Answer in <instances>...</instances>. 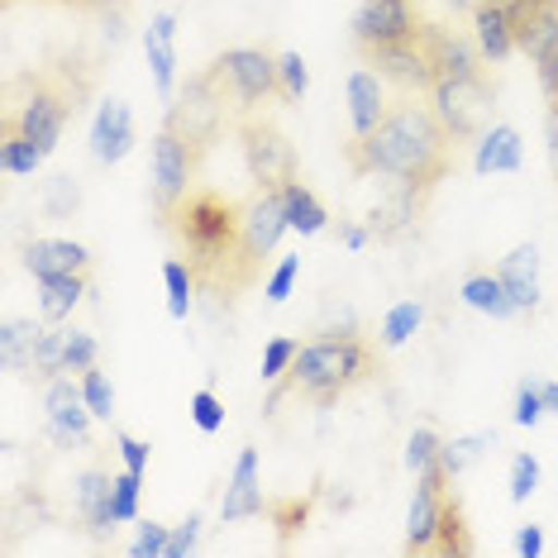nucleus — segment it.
Masks as SVG:
<instances>
[{
  "label": "nucleus",
  "mask_w": 558,
  "mask_h": 558,
  "mask_svg": "<svg viewBox=\"0 0 558 558\" xmlns=\"http://www.w3.org/2000/svg\"><path fill=\"white\" fill-rule=\"evenodd\" d=\"M158 230L177 244L201 296H210L215 311H230L248 287L263 282V263L244 244V201L239 196H225L215 186L196 182L158 220Z\"/></svg>",
  "instance_id": "obj_1"
},
{
  "label": "nucleus",
  "mask_w": 558,
  "mask_h": 558,
  "mask_svg": "<svg viewBox=\"0 0 558 558\" xmlns=\"http://www.w3.org/2000/svg\"><path fill=\"white\" fill-rule=\"evenodd\" d=\"M344 158L353 177H391L397 186L429 201L444 177L459 168V138L439 124L429 96L397 92L377 130L353 134L344 144Z\"/></svg>",
  "instance_id": "obj_2"
},
{
  "label": "nucleus",
  "mask_w": 558,
  "mask_h": 558,
  "mask_svg": "<svg viewBox=\"0 0 558 558\" xmlns=\"http://www.w3.org/2000/svg\"><path fill=\"white\" fill-rule=\"evenodd\" d=\"M96 92H100V58L72 48V53H58L44 68L5 77V116H15L20 130L44 154H53L62 130L92 106Z\"/></svg>",
  "instance_id": "obj_3"
},
{
  "label": "nucleus",
  "mask_w": 558,
  "mask_h": 558,
  "mask_svg": "<svg viewBox=\"0 0 558 558\" xmlns=\"http://www.w3.org/2000/svg\"><path fill=\"white\" fill-rule=\"evenodd\" d=\"M383 339L363 335L359 325H344V329H325L315 335L311 344H301L296 363L287 367L282 383H272V397H268V411L282 397H296L315 405V411H329L349 397L353 387L373 383L383 373Z\"/></svg>",
  "instance_id": "obj_4"
},
{
  "label": "nucleus",
  "mask_w": 558,
  "mask_h": 558,
  "mask_svg": "<svg viewBox=\"0 0 558 558\" xmlns=\"http://www.w3.org/2000/svg\"><path fill=\"white\" fill-rule=\"evenodd\" d=\"M239 116L230 110V100L215 92V82L206 77V68L192 72L182 86H177L168 116H162V130L182 138V148L192 154L196 162L210 158V148L225 138V130H234Z\"/></svg>",
  "instance_id": "obj_5"
},
{
  "label": "nucleus",
  "mask_w": 558,
  "mask_h": 558,
  "mask_svg": "<svg viewBox=\"0 0 558 558\" xmlns=\"http://www.w3.org/2000/svg\"><path fill=\"white\" fill-rule=\"evenodd\" d=\"M206 77L215 82V92L230 100V110L239 120L263 110L268 100H282V72H277V53L258 44H239L210 58Z\"/></svg>",
  "instance_id": "obj_6"
},
{
  "label": "nucleus",
  "mask_w": 558,
  "mask_h": 558,
  "mask_svg": "<svg viewBox=\"0 0 558 558\" xmlns=\"http://www.w3.org/2000/svg\"><path fill=\"white\" fill-rule=\"evenodd\" d=\"M234 138H239V154H244V168L253 177L258 192H282L287 182L301 177V162H296V148L291 138L282 134V124L268 120V116H244L234 124Z\"/></svg>",
  "instance_id": "obj_7"
},
{
  "label": "nucleus",
  "mask_w": 558,
  "mask_h": 558,
  "mask_svg": "<svg viewBox=\"0 0 558 558\" xmlns=\"http://www.w3.org/2000/svg\"><path fill=\"white\" fill-rule=\"evenodd\" d=\"M515 48L535 62L544 96L558 92V0H506Z\"/></svg>",
  "instance_id": "obj_8"
},
{
  "label": "nucleus",
  "mask_w": 558,
  "mask_h": 558,
  "mask_svg": "<svg viewBox=\"0 0 558 558\" xmlns=\"http://www.w3.org/2000/svg\"><path fill=\"white\" fill-rule=\"evenodd\" d=\"M429 106H435L439 124L463 144H477L492 116V77H473V82H435L429 86Z\"/></svg>",
  "instance_id": "obj_9"
},
{
  "label": "nucleus",
  "mask_w": 558,
  "mask_h": 558,
  "mask_svg": "<svg viewBox=\"0 0 558 558\" xmlns=\"http://www.w3.org/2000/svg\"><path fill=\"white\" fill-rule=\"evenodd\" d=\"M359 53L377 77L391 82L405 96H429V86H435V58H429V44H425V20L411 39L383 44V48H359Z\"/></svg>",
  "instance_id": "obj_10"
},
{
  "label": "nucleus",
  "mask_w": 558,
  "mask_h": 558,
  "mask_svg": "<svg viewBox=\"0 0 558 558\" xmlns=\"http://www.w3.org/2000/svg\"><path fill=\"white\" fill-rule=\"evenodd\" d=\"M44 411H48V439H53L58 449H72V444L92 449L96 411L86 405V391H82L77 373H62V377H53V383L44 387Z\"/></svg>",
  "instance_id": "obj_11"
},
{
  "label": "nucleus",
  "mask_w": 558,
  "mask_h": 558,
  "mask_svg": "<svg viewBox=\"0 0 558 558\" xmlns=\"http://www.w3.org/2000/svg\"><path fill=\"white\" fill-rule=\"evenodd\" d=\"M196 172H201V162L182 148V138L158 130V138H154V220H162L177 201L192 192Z\"/></svg>",
  "instance_id": "obj_12"
},
{
  "label": "nucleus",
  "mask_w": 558,
  "mask_h": 558,
  "mask_svg": "<svg viewBox=\"0 0 558 558\" xmlns=\"http://www.w3.org/2000/svg\"><path fill=\"white\" fill-rule=\"evenodd\" d=\"M421 29L415 15V0H363L359 15H353V44L359 48H383V44H401Z\"/></svg>",
  "instance_id": "obj_13"
},
{
  "label": "nucleus",
  "mask_w": 558,
  "mask_h": 558,
  "mask_svg": "<svg viewBox=\"0 0 558 558\" xmlns=\"http://www.w3.org/2000/svg\"><path fill=\"white\" fill-rule=\"evenodd\" d=\"M425 44H429V58H435V82H473V77H487V58L473 34H459V29H444V24H429L425 20Z\"/></svg>",
  "instance_id": "obj_14"
},
{
  "label": "nucleus",
  "mask_w": 558,
  "mask_h": 558,
  "mask_svg": "<svg viewBox=\"0 0 558 558\" xmlns=\"http://www.w3.org/2000/svg\"><path fill=\"white\" fill-rule=\"evenodd\" d=\"M20 263L34 282L44 277H62V272H96V253L82 239H29L20 248Z\"/></svg>",
  "instance_id": "obj_15"
},
{
  "label": "nucleus",
  "mask_w": 558,
  "mask_h": 558,
  "mask_svg": "<svg viewBox=\"0 0 558 558\" xmlns=\"http://www.w3.org/2000/svg\"><path fill=\"white\" fill-rule=\"evenodd\" d=\"M291 230L287 220V206H282V192H258L244 196V244L258 263H268V253L282 244V234Z\"/></svg>",
  "instance_id": "obj_16"
},
{
  "label": "nucleus",
  "mask_w": 558,
  "mask_h": 558,
  "mask_svg": "<svg viewBox=\"0 0 558 558\" xmlns=\"http://www.w3.org/2000/svg\"><path fill=\"white\" fill-rule=\"evenodd\" d=\"M263 511H268V497H263V482H258V449L244 444L234 459L230 487H225L220 520H248V515H263Z\"/></svg>",
  "instance_id": "obj_17"
},
{
  "label": "nucleus",
  "mask_w": 558,
  "mask_h": 558,
  "mask_svg": "<svg viewBox=\"0 0 558 558\" xmlns=\"http://www.w3.org/2000/svg\"><path fill=\"white\" fill-rule=\"evenodd\" d=\"M134 148V110L130 100H106V106L96 110V124H92V154L96 162H120L124 154Z\"/></svg>",
  "instance_id": "obj_18"
},
{
  "label": "nucleus",
  "mask_w": 558,
  "mask_h": 558,
  "mask_svg": "<svg viewBox=\"0 0 558 558\" xmlns=\"http://www.w3.org/2000/svg\"><path fill=\"white\" fill-rule=\"evenodd\" d=\"M429 201H421L415 192H405V186H391V196L383 201V206L367 210V230H373L377 244H397V239H405L415 230V220L425 215Z\"/></svg>",
  "instance_id": "obj_19"
},
{
  "label": "nucleus",
  "mask_w": 558,
  "mask_h": 558,
  "mask_svg": "<svg viewBox=\"0 0 558 558\" xmlns=\"http://www.w3.org/2000/svg\"><path fill=\"white\" fill-rule=\"evenodd\" d=\"M387 106H391L387 82L377 77L373 68H353V77H349V124H353V134L377 130V120L387 116Z\"/></svg>",
  "instance_id": "obj_20"
},
{
  "label": "nucleus",
  "mask_w": 558,
  "mask_h": 558,
  "mask_svg": "<svg viewBox=\"0 0 558 558\" xmlns=\"http://www.w3.org/2000/svg\"><path fill=\"white\" fill-rule=\"evenodd\" d=\"M468 20H473V39L482 48V58L487 62L511 58L515 34H511V10H506V0H477Z\"/></svg>",
  "instance_id": "obj_21"
},
{
  "label": "nucleus",
  "mask_w": 558,
  "mask_h": 558,
  "mask_svg": "<svg viewBox=\"0 0 558 558\" xmlns=\"http://www.w3.org/2000/svg\"><path fill=\"white\" fill-rule=\"evenodd\" d=\"M177 20L168 10H158L154 20H148V34H144V53H148V68H154V82L162 96H177Z\"/></svg>",
  "instance_id": "obj_22"
},
{
  "label": "nucleus",
  "mask_w": 558,
  "mask_h": 558,
  "mask_svg": "<svg viewBox=\"0 0 558 558\" xmlns=\"http://www.w3.org/2000/svg\"><path fill=\"white\" fill-rule=\"evenodd\" d=\"M92 287H96V272H62V277H44V282H39V311H44V320L62 325L72 311L82 306L86 296H92Z\"/></svg>",
  "instance_id": "obj_23"
},
{
  "label": "nucleus",
  "mask_w": 558,
  "mask_h": 558,
  "mask_svg": "<svg viewBox=\"0 0 558 558\" xmlns=\"http://www.w3.org/2000/svg\"><path fill=\"white\" fill-rule=\"evenodd\" d=\"M497 272H501V282H506V291H511V301L520 311L539 306V253H535V244H515L501 258Z\"/></svg>",
  "instance_id": "obj_24"
},
{
  "label": "nucleus",
  "mask_w": 558,
  "mask_h": 558,
  "mask_svg": "<svg viewBox=\"0 0 558 558\" xmlns=\"http://www.w3.org/2000/svg\"><path fill=\"white\" fill-rule=\"evenodd\" d=\"M459 296H463V306L492 315V320H511V315L520 311L511 301V291H506V282H501V272H492V268H473V272H468L463 287H459Z\"/></svg>",
  "instance_id": "obj_25"
},
{
  "label": "nucleus",
  "mask_w": 558,
  "mask_h": 558,
  "mask_svg": "<svg viewBox=\"0 0 558 558\" xmlns=\"http://www.w3.org/2000/svg\"><path fill=\"white\" fill-rule=\"evenodd\" d=\"M110 482H116V473H106V468H86L77 477V515L92 535L116 530V520H110Z\"/></svg>",
  "instance_id": "obj_26"
},
{
  "label": "nucleus",
  "mask_w": 558,
  "mask_h": 558,
  "mask_svg": "<svg viewBox=\"0 0 558 558\" xmlns=\"http://www.w3.org/2000/svg\"><path fill=\"white\" fill-rule=\"evenodd\" d=\"M44 148L34 144L29 134L20 130V120L15 116H5V110H0V168L5 172H15V177H34L44 168Z\"/></svg>",
  "instance_id": "obj_27"
},
{
  "label": "nucleus",
  "mask_w": 558,
  "mask_h": 558,
  "mask_svg": "<svg viewBox=\"0 0 558 558\" xmlns=\"http://www.w3.org/2000/svg\"><path fill=\"white\" fill-rule=\"evenodd\" d=\"M520 134L511 130V124H492V130H482L477 138V154H473V168L482 177H492V172H515L520 168Z\"/></svg>",
  "instance_id": "obj_28"
},
{
  "label": "nucleus",
  "mask_w": 558,
  "mask_h": 558,
  "mask_svg": "<svg viewBox=\"0 0 558 558\" xmlns=\"http://www.w3.org/2000/svg\"><path fill=\"white\" fill-rule=\"evenodd\" d=\"M282 206H287V220H291V230H301V234H325L329 230V210H325V201L311 192L306 182H287L282 186Z\"/></svg>",
  "instance_id": "obj_29"
},
{
  "label": "nucleus",
  "mask_w": 558,
  "mask_h": 558,
  "mask_svg": "<svg viewBox=\"0 0 558 558\" xmlns=\"http://www.w3.org/2000/svg\"><path fill=\"white\" fill-rule=\"evenodd\" d=\"M473 549H477V544H473V530H468V515H463L459 497H444L439 535H435V544H429V554H439V558H468Z\"/></svg>",
  "instance_id": "obj_30"
},
{
  "label": "nucleus",
  "mask_w": 558,
  "mask_h": 558,
  "mask_svg": "<svg viewBox=\"0 0 558 558\" xmlns=\"http://www.w3.org/2000/svg\"><path fill=\"white\" fill-rule=\"evenodd\" d=\"M62 373H68V329L48 320V329H44V339H39V349H34L29 373H24V377H29V383H39V387H48Z\"/></svg>",
  "instance_id": "obj_31"
},
{
  "label": "nucleus",
  "mask_w": 558,
  "mask_h": 558,
  "mask_svg": "<svg viewBox=\"0 0 558 558\" xmlns=\"http://www.w3.org/2000/svg\"><path fill=\"white\" fill-rule=\"evenodd\" d=\"M44 329L48 325L39 320H5V329H0V359H5L10 373H29V359L39 349Z\"/></svg>",
  "instance_id": "obj_32"
},
{
  "label": "nucleus",
  "mask_w": 558,
  "mask_h": 558,
  "mask_svg": "<svg viewBox=\"0 0 558 558\" xmlns=\"http://www.w3.org/2000/svg\"><path fill=\"white\" fill-rule=\"evenodd\" d=\"M311 506H315V492L311 497H268V520L277 530V549H291V544H296V535L311 520Z\"/></svg>",
  "instance_id": "obj_33"
},
{
  "label": "nucleus",
  "mask_w": 558,
  "mask_h": 558,
  "mask_svg": "<svg viewBox=\"0 0 558 558\" xmlns=\"http://www.w3.org/2000/svg\"><path fill=\"white\" fill-rule=\"evenodd\" d=\"M162 287H168V315L172 320H186V315H192V301L201 296V287H196V277L186 268L182 253L162 263Z\"/></svg>",
  "instance_id": "obj_34"
},
{
  "label": "nucleus",
  "mask_w": 558,
  "mask_h": 558,
  "mask_svg": "<svg viewBox=\"0 0 558 558\" xmlns=\"http://www.w3.org/2000/svg\"><path fill=\"white\" fill-rule=\"evenodd\" d=\"M421 325H425V306H421V301H401V306H391L383 315V329H377V339H383V349H397Z\"/></svg>",
  "instance_id": "obj_35"
},
{
  "label": "nucleus",
  "mask_w": 558,
  "mask_h": 558,
  "mask_svg": "<svg viewBox=\"0 0 558 558\" xmlns=\"http://www.w3.org/2000/svg\"><path fill=\"white\" fill-rule=\"evenodd\" d=\"M138 492H144V473H134V468L116 473V482H110V520L116 525L138 520Z\"/></svg>",
  "instance_id": "obj_36"
},
{
  "label": "nucleus",
  "mask_w": 558,
  "mask_h": 558,
  "mask_svg": "<svg viewBox=\"0 0 558 558\" xmlns=\"http://www.w3.org/2000/svg\"><path fill=\"white\" fill-rule=\"evenodd\" d=\"M439 463H444V435L439 429H429V425H421L411 439H405V468L421 477V473H429V468H439Z\"/></svg>",
  "instance_id": "obj_37"
},
{
  "label": "nucleus",
  "mask_w": 558,
  "mask_h": 558,
  "mask_svg": "<svg viewBox=\"0 0 558 558\" xmlns=\"http://www.w3.org/2000/svg\"><path fill=\"white\" fill-rule=\"evenodd\" d=\"M277 72H282V106H301L311 92V68L301 53H277Z\"/></svg>",
  "instance_id": "obj_38"
},
{
  "label": "nucleus",
  "mask_w": 558,
  "mask_h": 558,
  "mask_svg": "<svg viewBox=\"0 0 558 558\" xmlns=\"http://www.w3.org/2000/svg\"><path fill=\"white\" fill-rule=\"evenodd\" d=\"M82 391H86V405L96 411V421H116V387H110V377L100 373V363L82 373Z\"/></svg>",
  "instance_id": "obj_39"
},
{
  "label": "nucleus",
  "mask_w": 558,
  "mask_h": 558,
  "mask_svg": "<svg viewBox=\"0 0 558 558\" xmlns=\"http://www.w3.org/2000/svg\"><path fill=\"white\" fill-rule=\"evenodd\" d=\"M492 435H468V439H444V473L459 477L468 463H477L482 453H487Z\"/></svg>",
  "instance_id": "obj_40"
},
{
  "label": "nucleus",
  "mask_w": 558,
  "mask_h": 558,
  "mask_svg": "<svg viewBox=\"0 0 558 558\" xmlns=\"http://www.w3.org/2000/svg\"><path fill=\"white\" fill-rule=\"evenodd\" d=\"M296 353H301V344L291 335H277V339H268V349H263V383H282L287 377V367L296 363Z\"/></svg>",
  "instance_id": "obj_41"
},
{
  "label": "nucleus",
  "mask_w": 558,
  "mask_h": 558,
  "mask_svg": "<svg viewBox=\"0 0 558 558\" xmlns=\"http://www.w3.org/2000/svg\"><path fill=\"white\" fill-rule=\"evenodd\" d=\"M539 492V459L535 453H515L511 459V501L525 506Z\"/></svg>",
  "instance_id": "obj_42"
},
{
  "label": "nucleus",
  "mask_w": 558,
  "mask_h": 558,
  "mask_svg": "<svg viewBox=\"0 0 558 558\" xmlns=\"http://www.w3.org/2000/svg\"><path fill=\"white\" fill-rule=\"evenodd\" d=\"M77 206H82L77 182H72V177H53V182H48V192H44V210L53 215V220H68Z\"/></svg>",
  "instance_id": "obj_43"
},
{
  "label": "nucleus",
  "mask_w": 558,
  "mask_h": 558,
  "mask_svg": "<svg viewBox=\"0 0 558 558\" xmlns=\"http://www.w3.org/2000/svg\"><path fill=\"white\" fill-rule=\"evenodd\" d=\"M544 415H549V405H544V387L520 383L515 387V405H511V421L515 425H539Z\"/></svg>",
  "instance_id": "obj_44"
},
{
  "label": "nucleus",
  "mask_w": 558,
  "mask_h": 558,
  "mask_svg": "<svg viewBox=\"0 0 558 558\" xmlns=\"http://www.w3.org/2000/svg\"><path fill=\"white\" fill-rule=\"evenodd\" d=\"M168 539H172V525H158V520H144L138 535L130 544L134 558H168Z\"/></svg>",
  "instance_id": "obj_45"
},
{
  "label": "nucleus",
  "mask_w": 558,
  "mask_h": 558,
  "mask_svg": "<svg viewBox=\"0 0 558 558\" xmlns=\"http://www.w3.org/2000/svg\"><path fill=\"white\" fill-rule=\"evenodd\" d=\"M192 421L201 435H215V429H225V401L215 397L210 387H201L196 397H192Z\"/></svg>",
  "instance_id": "obj_46"
},
{
  "label": "nucleus",
  "mask_w": 558,
  "mask_h": 558,
  "mask_svg": "<svg viewBox=\"0 0 558 558\" xmlns=\"http://www.w3.org/2000/svg\"><path fill=\"white\" fill-rule=\"evenodd\" d=\"M100 363V344L96 335H82V329H68V373H86V367Z\"/></svg>",
  "instance_id": "obj_47"
},
{
  "label": "nucleus",
  "mask_w": 558,
  "mask_h": 558,
  "mask_svg": "<svg viewBox=\"0 0 558 558\" xmlns=\"http://www.w3.org/2000/svg\"><path fill=\"white\" fill-rule=\"evenodd\" d=\"M296 272H301V258H282L268 282H263V296H268L272 306H282V301L291 296V287H296Z\"/></svg>",
  "instance_id": "obj_48"
},
{
  "label": "nucleus",
  "mask_w": 558,
  "mask_h": 558,
  "mask_svg": "<svg viewBox=\"0 0 558 558\" xmlns=\"http://www.w3.org/2000/svg\"><path fill=\"white\" fill-rule=\"evenodd\" d=\"M116 453H120L124 468H134V473H148V459H154V449H148L144 439L124 435V429H116Z\"/></svg>",
  "instance_id": "obj_49"
},
{
  "label": "nucleus",
  "mask_w": 558,
  "mask_h": 558,
  "mask_svg": "<svg viewBox=\"0 0 558 558\" xmlns=\"http://www.w3.org/2000/svg\"><path fill=\"white\" fill-rule=\"evenodd\" d=\"M196 539H201V515H186L182 525H172L168 558H182V554H192V549H196Z\"/></svg>",
  "instance_id": "obj_50"
},
{
  "label": "nucleus",
  "mask_w": 558,
  "mask_h": 558,
  "mask_svg": "<svg viewBox=\"0 0 558 558\" xmlns=\"http://www.w3.org/2000/svg\"><path fill=\"white\" fill-rule=\"evenodd\" d=\"M72 10H77V15H96V20H110V15H124V10H130V0H72Z\"/></svg>",
  "instance_id": "obj_51"
},
{
  "label": "nucleus",
  "mask_w": 558,
  "mask_h": 558,
  "mask_svg": "<svg viewBox=\"0 0 558 558\" xmlns=\"http://www.w3.org/2000/svg\"><path fill=\"white\" fill-rule=\"evenodd\" d=\"M515 554L539 558V554H544V530H539V525H520V530H515Z\"/></svg>",
  "instance_id": "obj_52"
},
{
  "label": "nucleus",
  "mask_w": 558,
  "mask_h": 558,
  "mask_svg": "<svg viewBox=\"0 0 558 558\" xmlns=\"http://www.w3.org/2000/svg\"><path fill=\"white\" fill-rule=\"evenodd\" d=\"M367 239H373V230H367V225H353V220L339 225V244H344V248H363Z\"/></svg>",
  "instance_id": "obj_53"
},
{
  "label": "nucleus",
  "mask_w": 558,
  "mask_h": 558,
  "mask_svg": "<svg viewBox=\"0 0 558 558\" xmlns=\"http://www.w3.org/2000/svg\"><path fill=\"white\" fill-rule=\"evenodd\" d=\"M549 134H554V158H558V92L549 96Z\"/></svg>",
  "instance_id": "obj_54"
},
{
  "label": "nucleus",
  "mask_w": 558,
  "mask_h": 558,
  "mask_svg": "<svg viewBox=\"0 0 558 558\" xmlns=\"http://www.w3.org/2000/svg\"><path fill=\"white\" fill-rule=\"evenodd\" d=\"M544 405H549V415H558V383H544Z\"/></svg>",
  "instance_id": "obj_55"
},
{
  "label": "nucleus",
  "mask_w": 558,
  "mask_h": 558,
  "mask_svg": "<svg viewBox=\"0 0 558 558\" xmlns=\"http://www.w3.org/2000/svg\"><path fill=\"white\" fill-rule=\"evenodd\" d=\"M449 5L459 10V15H473V5H477V0H449Z\"/></svg>",
  "instance_id": "obj_56"
},
{
  "label": "nucleus",
  "mask_w": 558,
  "mask_h": 558,
  "mask_svg": "<svg viewBox=\"0 0 558 558\" xmlns=\"http://www.w3.org/2000/svg\"><path fill=\"white\" fill-rule=\"evenodd\" d=\"M62 5H72V0H62Z\"/></svg>",
  "instance_id": "obj_57"
}]
</instances>
